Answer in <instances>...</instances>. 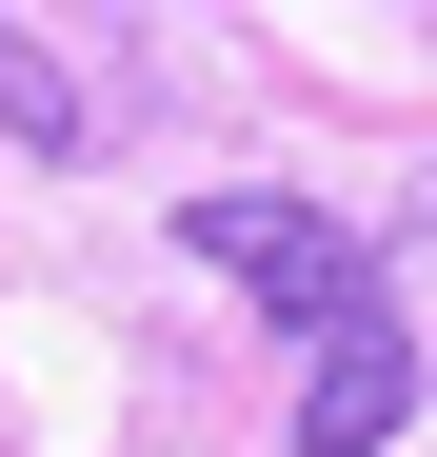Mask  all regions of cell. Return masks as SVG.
<instances>
[{
    "mask_svg": "<svg viewBox=\"0 0 437 457\" xmlns=\"http://www.w3.org/2000/svg\"><path fill=\"white\" fill-rule=\"evenodd\" d=\"M0 120H21L40 160H80V139H100V120H80V80H60V40H21V21H0Z\"/></svg>",
    "mask_w": 437,
    "mask_h": 457,
    "instance_id": "7a4b0ae2",
    "label": "cell"
},
{
    "mask_svg": "<svg viewBox=\"0 0 437 457\" xmlns=\"http://www.w3.org/2000/svg\"><path fill=\"white\" fill-rule=\"evenodd\" d=\"M179 259H218L278 319V358H299V457H378L417 418V338H398L378 219H318V199H278V179H199L179 199Z\"/></svg>",
    "mask_w": 437,
    "mask_h": 457,
    "instance_id": "6da1fadb",
    "label": "cell"
},
{
    "mask_svg": "<svg viewBox=\"0 0 437 457\" xmlns=\"http://www.w3.org/2000/svg\"><path fill=\"white\" fill-rule=\"evenodd\" d=\"M378 278H398V338H417V418H437V199L378 219Z\"/></svg>",
    "mask_w": 437,
    "mask_h": 457,
    "instance_id": "3957f363",
    "label": "cell"
}]
</instances>
